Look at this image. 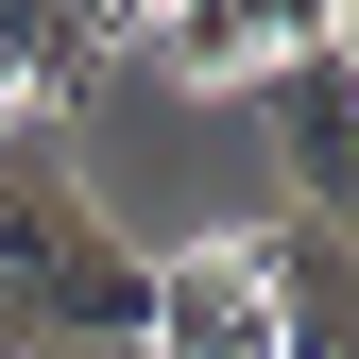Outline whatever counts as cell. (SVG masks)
Here are the masks:
<instances>
[{"label": "cell", "mask_w": 359, "mask_h": 359, "mask_svg": "<svg viewBox=\"0 0 359 359\" xmlns=\"http://www.w3.org/2000/svg\"><path fill=\"white\" fill-rule=\"evenodd\" d=\"M154 52L189 69V86H257V69H274V52L240 34V0H171V18H154Z\"/></svg>", "instance_id": "obj_6"}, {"label": "cell", "mask_w": 359, "mask_h": 359, "mask_svg": "<svg viewBox=\"0 0 359 359\" xmlns=\"http://www.w3.org/2000/svg\"><path fill=\"white\" fill-rule=\"evenodd\" d=\"M154 359H274V291H257V240H189L154 257V308H137Z\"/></svg>", "instance_id": "obj_3"}, {"label": "cell", "mask_w": 359, "mask_h": 359, "mask_svg": "<svg viewBox=\"0 0 359 359\" xmlns=\"http://www.w3.org/2000/svg\"><path fill=\"white\" fill-rule=\"evenodd\" d=\"M257 291H274V359H359V240L342 222H257Z\"/></svg>", "instance_id": "obj_4"}, {"label": "cell", "mask_w": 359, "mask_h": 359, "mask_svg": "<svg viewBox=\"0 0 359 359\" xmlns=\"http://www.w3.org/2000/svg\"><path fill=\"white\" fill-rule=\"evenodd\" d=\"M257 120H274L291 205L359 240V86H342V52H274V69H257Z\"/></svg>", "instance_id": "obj_2"}, {"label": "cell", "mask_w": 359, "mask_h": 359, "mask_svg": "<svg viewBox=\"0 0 359 359\" xmlns=\"http://www.w3.org/2000/svg\"><path fill=\"white\" fill-rule=\"evenodd\" d=\"M325 18H342V0H240V34H257V52H325Z\"/></svg>", "instance_id": "obj_7"}, {"label": "cell", "mask_w": 359, "mask_h": 359, "mask_svg": "<svg viewBox=\"0 0 359 359\" xmlns=\"http://www.w3.org/2000/svg\"><path fill=\"white\" fill-rule=\"evenodd\" d=\"M154 257L52 171V137H0V342H137Z\"/></svg>", "instance_id": "obj_1"}, {"label": "cell", "mask_w": 359, "mask_h": 359, "mask_svg": "<svg viewBox=\"0 0 359 359\" xmlns=\"http://www.w3.org/2000/svg\"><path fill=\"white\" fill-rule=\"evenodd\" d=\"M103 86V18L86 0H0V137H52Z\"/></svg>", "instance_id": "obj_5"}]
</instances>
